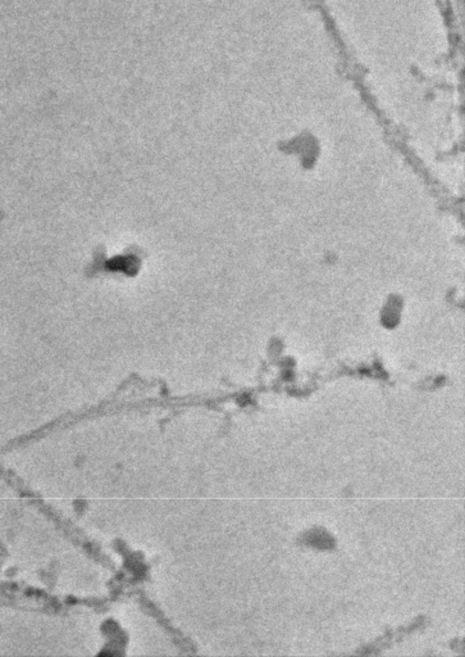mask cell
<instances>
[{
	"label": "cell",
	"instance_id": "obj_1",
	"mask_svg": "<svg viewBox=\"0 0 465 657\" xmlns=\"http://www.w3.org/2000/svg\"><path fill=\"white\" fill-rule=\"evenodd\" d=\"M309 543L311 545H316V547H323V548H330L333 545V539L327 534V533H323L321 534V530H315L314 533H309Z\"/></svg>",
	"mask_w": 465,
	"mask_h": 657
}]
</instances>
